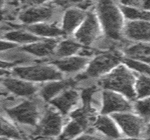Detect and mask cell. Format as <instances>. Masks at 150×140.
<instances>
[{"label": "cell", "mask_w": 150, "mask_h": 140, "mask_svg": "<svg viewBox=\"0 0 150 140\" xmlns=\"http://www.w3.org/2000/svg\"><path fill=\"white\" fill-rule=\"evenodd\" d=\"M94 9L109 39L123 42L124 16L117 0H98Z\"/></svg>", "instance_id": "obj_1"}, {"label": "cell", "mask_w": 150, "mask_h": 140, "mask_svg": "<svg viewBox=\"0 0 150 140\" xmlns=\"http://www.w3.org/2000/svg\"><path fill=\"white\" fill-rule=\"evenodd\" d=\"M135 77L124 66L118 67L112 73L103 77L98 84L105 89L115 90L123 93L130 100H135L136 97L133 85Z\"/></svg>", "instance_id": "obj_2"}, {"label": "cell", "mask_w": 150, "mask_h": 140, "mask_svg": "<svg viewBox=\"0 0 150 140\" xmlns=\"http://www.w3.org/2000/svg\"><path fill=\"white\" fill-rule=\"evenodd\" d=\"M61 10L51 1L39 6L22 8L18 18L25 25L42 23H53L60 16Z\"/></svg>", "instance_id": "obj_3"}, {"label": "cell", "mask_w": 150, "mask_h": 140, "mask_svg": "<svg viewBox=\"0 0 150 140\" xmlns=\"http://www.w3.org/2000/svg\"><path fill=\"white\" fill-rule=\"evenodd\" d=\"M122 59L121 54L118 51L106 52L98 55L91 62L86 71L83 74H79L76 78V80L100 77L117 66Z\"/></svg>", "instance_id": "obj_4"}, {"label": "cell", "mask_w": 150, "mask_h": 140, "mask_svg": "<svg viewBox=\"0 0 150 140\" xmlns=\"http://www.w3.org/2000/svg\"><path fill=\"white\" fill-rule=\"evenodd\" d=\"M13 72L17 77L30 81L60 80L62 78L61 72L58 68L42 64L16 67L13 70Z\"/></svg>", "instance_id": "obj_5"}, {"label": "cell", "mask_w": 150, "mask_h": 140, "mask_svg": "<svg viewBox=\"0 0 150 140\" xmlns=\"http://www.w3.org/2000/svg\"><path fill=\"white\" fill-rule=\"evenodd\" d=\"M100 33V23L95 9L87 11L86 16L75 32V39L79 44L88 46L93 44Z\"/></svg>", "instance_id": "obj_6"}, {"label": "cell", "mask_w": 150, "mask_h": 140, "mask_svg": "<svg viewBox=\"0 0 150 140\" xmlns=\"http://www.w3.org/2000/svg\"><path fill=\"white\" fill-rule=\"evenodd\" d=\"M12 119L23 125H36L39 111L36 100H27L18 105L6 109Z\"/></svg>", "instance_id": "obj_7"}, {"label": "cell", "mask_w": 150, "mask_h": 140, "mask_svg": "<svg viewBox=\"0 0 150 140\" xmlns=\"http://www.w3.org/2000/svg\"><path fill=\"white\" fill-rule=\"evenodd\" d=\"M62 126V117L53 109H48L37 125L33 135L39 137H53L59 135Z\"/></svg>", "instance_id": "obj_8"}, {"label": "cell", "mask_w": 150, "mask_h": 140, "mask_svg": "<svg viewBox=\"0 0 150 140\" xmlns=\"http://www.w3.org/2000/svg\"><path fill=\"white\" fill-rule=\"evenodd\" d=\"M87 11L79 7H71L64 11L62 16V30L65 34H72L81 25Z\"/></svg>", "instance_id": "obj_9"}, {"label": "cell", "mask_w": 150, "mask_h": 140, "mask_svg": "<svg viewBox=\"0 0 150 140\" xmlns=\"http://www.w3.org/2000/svg\"><path fill=\"white\" fill-rule=\"evenodd\" d=\"M112 117L126 135L131 137H139L143 127V122L140 118L130 113H115Z\"/></svg>", "instance_id": "obj_10"}, {"label": "cell", "mask_w": 150, "mask_h": 140, "mask_svg": "<svg viewBox=\"0 0 150 140\" xmlns=\"http://www.w3.org/2000/svg\"><path fill=\"white\" fill-rule=\"evenodd\" d=\"M123 34L129 39L150 42V23L144 20H129L124 25Z\"/></svg>", "instance_id": "obj_11"}, {"label": "cell", "mask_w": 150, "mask_h": 140, "mask_svg": "<svg viewBox=\"0 0 150 140\" xmlns=\"http://www.w3.org/2000/svg\"><path fill=\"white\" fill-rule=\"evenodd\" d=\"M132 109L131 104L121 95L114 92L105 90L103 93V107L102 113L107 114L112 112H126Z\"/></svg>", "instance_id": "obj_12"}, {"label": "cell", "mask_w": 150, "mask_h": 140, "mask_svg": "<svg viewBox=\"0 0 150 140\" xmlns=\"http://www.w3.org/2000/svg\"><path fill=\"white\" fill-rule=\"evenodd\" d=\"M58 42L56 39L40 40L35 43L27 44L21 48V50L25 53L33 55L39 58L50 57L55 54Z\"/></svg>", "instance_id": "obj_13"}, {"label": "cell", "mask_w": 150, "mask_h": 140, "mask_svg": "<svg viewBox=\"0 0 150 140\" xmlns=\"http://www.w3.org/2000/svg\"><path fill=\"white\" fill-rule=\"evenodd\" d=\"M1 84L8 91L18 96L30 97L33 96L37 90V87L31 83L13 78L2 79Z\"/></svg>", "instance_id": "obj_14"}, {"label": "cell", "mask_w": 150, "mask_h": 140, "mask_svg": "<svg viewBox=\"0 0 150 140\" xmlns=\"http://www.w3.org/2000/svg\"><path fill=\"white\" fill-rule=\"evenodd\" d=\"M79 95L77 91L73 89H67L61 95L51 100V104L56 107L62 114H67L71 109L77 104Z\"/></svg>", "instance_id": "obj_15"}, {"label": "cell", "mask_w": 150, "mask_h": 140, "mask_svg": "<svg viewBox=\"0 0 150 140\" xmlns=\"http://www.w3.org/2000/svg\"><path fill=\"white\" fill-rule=\"evenodd\" d=\"M88 61V59L86 57H67L62 59L53 60L51 62V64L57 67L61 72L72 74L79 72L84 68Z\"/></svg>", "instance_id": "obj_16"}, {"label": "cell", "mask_w": 150, "mask_h": 140, "mask_svg": "<svg viewBox=\"0 0 150 140\" xmlns=\"http://www.w3.org/2000/svg\"><path fill=\"white\" fill-rule=\"evenodd\" d=\"M76 79H68L66 80L54 81L46 84L41 88L40 95L44 100L51 101L60 92L74 86L76 83Z\"/></svg>", "instance_id": "obj_17"}, {"label": "cell", "mask_w": 150, "mask_h": 140, "mask_svg": "<svg viewBox=\"0 0 150 140\" xmlns=\"http://www.w3.org/2000/svg\"><path fill=\"white\" fill-rule=\"evenodd\" d=\"M25 30L37 37H58L64 35L62 29L54 23H42L26 25Z\"/></svg>", "instance_id": "obj_18"}, {"label": "cell", "mask_w": 150, "mask_h": 140, "mask_svg": "<svg viewBox=\"0 0 150 140\" xmlns=\"http://www.w3.org/2000/svg\"><path fill=\"white\" fill-rule=\"evenodd\" d=\"M95 127L98 130L110 138L117 139L120 137V133L111 118L107 116H99L95 121Z\"/></svg>", "instance_id": "obj_19"}, {"label": "cell", "mask_w": 150, "mask_h": 140, "mask_svg": "<svg viewBox=\"0 0 150 140\" xmlns=\"http://www.w3.org/2000/svg\"><path fill=\"white\" fill-rule=\"evenodd\" d=\"M4 38L9 42L18 44H32L42 40L39 37L33 34L28 30H12L5 33Z\"/></svg>", "instance_id": "obj_20"}, {"label": "cell", "mask_w": 150, "mask_h": 140, "mask_svg": "<svg viewBox=\"0 0 150 140\" xmlns=\"http://www.w3.org/2000/svg\"><path fill=\"white\" fill-rule=\"evenodd\" d=\"M81 48V44L76 42V40H64L58 44L56 51H55V54L59 58H67L79 52Z\"/></svg>", "instance_id": "obj_21"}, {"label": "cell", "mask_w": 150, "mask_h": 140, "mask_svg": "<svg viewBox=\"0 0 150 140\" xmlns=\"http://www.w3.org/2000/svg\"><path fill=\"white\" fill-rule=\"evenodd\" d=\"M119 6L124 18L128 19V20L150 21V11H147L136 7L124 6L121 5H119Z\"/></svg>", "instance_id": "obj_22"}, {"label": "cell", "mask_w": 150, "mask_h": 140, "mask_svg": "<svg viewBox=\"0 0 150 140\" xmlns=\"http://www.w3.org/2000/svg\"><path fill=\"white\" fill-rule=\"evenodd\" d=\"M50 1L61 11H65L71 7H79L88 11L91 9L90 7L93 4H96V3L87 0H50Z\"/></svg>", "instance_id": "obj_23"}, {"label": "cell", "mask_w": 150, "mask_h": 140, "mask_svg": "<svg viewBox=\"0 0 150 140\" xmlns=\"http://www.w3.org/2000/svg\"><path fill=\"white\" fill-rule=\"evenodd\" d=\"M0 138L21 139V133L13 124L0 114Z\"/></svg>", "instance_id": "obj_24"}, {"label": "cell", "mask_w": 150, "mask_h": 140, "mask_svg": "<svg viewBox=\"0 0 150 140\" xmlns=\"http://www.w3.org/2000/svg\"><path fill=\"white\" fill-rule=\"evenodd\" d=\"M126 55L135 60H140L144 57L150 56V44H138L125 49Z\"/></svg>", "instance_id": "obj_25"}, {"label": "cell", "mask_w": 150, "mask_h": 140, "mask_svg": "<svg viewBox=\"0 0 150 140\" xmlns=\"http://www.w3.org/2000/svg\"><path fill=\"white\" fill-rule=\"evenodd\" d=\"M85 130H86V128L81 123H79L76 120L72 119V121L67 124V126L65 127L60 138L72 139L82 133V132Z\"/></svg>", "instance_id": "obj_26"}, {"label": "cell", "mask_w": 150, "mask_h": 140, "mask_svg": "<svg viewBox=\"0 0 150 140\" xmlns=\"http://www.w3.org/2000/svg\"><path fill=\"white\" fill-rule=\"evenodd\" d=\"M13 49H10L7 51L6 53L1 54V56H3V58L5 60L11 61L10 63L16 64V63H25L27 62L29 63L31 61L30 57L25 54V51L21 50L19 51H13Z\"/></svg>", "instance_id": "obj_27"}, {"label": "cell", "mask_w": 150, "mask_h": 140, "mask_svg": "<svg viewBox=\"0 0 150 140\" xmlns=\"http://www.w3.org/2000/svg\"><path fill=\"white\" fill-rule=\"evenodd\" d=\"M137 90L139 97L150 95V79L140 76L137 83Z\"/></svg>", "instance_id": "obj_28"}, {"label": "cell", "mask_w": 150, "mask_h": 140, "mask_svg": "<svg viewBox=\"0 0 150 140\" xmlns=\"http://www.w3.org/2000/svg\"><path fill=\"white\" fill-rule=\"evenodd\" d=\"M122 61L128 65V67L133 70L137 71V72H142L150 76V67L145 64L137 62L131 58H123Z\"/></svg>", "instance_id": "obj_29"}, {"label": "cell", "mask_w": 150, "mask_h": 140, "mask_svg": "<svg viewBox=\"0 0 150 140\" xmlns=\"http://www.w3.org/2000/svg\"><path fill=\"white\" fill-rule=\"evenodd\" d=\"M97 90L98 88L96 86H89L88 88L83 90L81 93V98L83 104V107L92 108L91 102L93 101V95L97 92Z\"/></svg>", "instance_id": "obj_30"}, {"label": "cell", "mask_w": 150, "mask_h": 140, "mask_svg": "<svg viewBox=\"0 0 150 140\" xmlns=\"http://www.w3.org/2000/svg\"><path fill=\"white\" fill-rule=\"evenodd\" d=\"M135 110L141 116L148 119L150 118V98L139 101L135 105Z\"/></svg>", "instance_id": "obj_31"}, {"label": "cell", "mask_w": 150, "mask_h": 140, "mask_svg": "<svg viewBox=\"0 0 150 140\" xmlns=\"http://www.w3.org/2000/svg\"><path fill=\"white\" fill-rule=\"evenodd\" d=\"M50 0H18V5L22 8L34 6H39L49 2Z\"/></svg>", "instance_id": "obj_32"}, {"label": "cell", "mask_w": 150, "mask_h": 140, "mask_svg": "<svg viewBox=\"0 0 150 140\" xmlns=\"http://www.w3.org/2000/svg\"><path fill=\"white\" fill-rule=\"evenodd\" d=\"M117 3L121 6L129 7H140V0H117Z\"/></svg>", "instance_id": "obj_33"}, {"label": "cell", "mask_w": 150, "mask_h": 140, "mask_svg": "<svg viewBox=\"0 0 150 140\" xmlns=\"http://www.w3.org/2000/svg\"><path fill=\"white\" fill-rule=\"evenodd\" d=\"M16 46V44L13 43V42H9V41L0 40V52L8 51L10 49H14Z\"/></svg>", "instance_id": "obj_34"}, {"label": "cell", "mask_w": 150, "mask_h": 140, "mask_svg": "<svg viewBox=\"0 0 150 140\" xmlns=\"http://www.w3.org/2000/svg\"><path fill=\"white\" fill-rule=\"evenodd\" d=\"M139 8L147 11H150V0H140Z\"/></svg>", "instance_id": "obj_35"}, {"label": "cell", "mask_w": 150, "mask_h": 140, "mask_svg": "<svg viewBox=\"0 0 150 140\" xmlns=\"http://www.w3.org/2000/svg\"><path fill=\"white\" fill-rule=\"evenodd\" d=\"M14 64L11 63L9 62L3 61V60H0V69H6L8 67H11L13 66Z\"/></svg>", "instance_id": "obj_36"}, {"label": "cell", "mask_w": 150, "mask_h": 140, "mask_svg": "<svg viewBox=\"0 0 150 140\" xmlns=\"http://www.w3.org/2000/svg\"><path fill=\"white\" fill-rule=\"evenodd\" d=\"M8 74V72L4 69H0V77Z\"/></svg>", "instance_id": "obj_37"}, {"label": "cell", "mask_w": 150, "mask_h": 140, "mask_svg": "<svg viewBox=\"0 0 150 140\" xmlns=\"http://www.w3.org/2000/svg\"><path fill=\"white\" fill-rule=\"evenodd\" d=\"M8 1L13 5H18V0H8Z\"/></svg>", "instance_id": "obj_38"}, {"label": "cell", "mask_w": 150, "mask_h": 140, "mask_svg": "<svg viewBox=\"0 0 150 140\" xmlns=\"http://www.w3.org/2000/svg\"><path fill=\"white\" fill-rule=\"evenodd\" d=\"M5 5V0H0V10L4 8Z\"/></svg>", "instance_id": "obj_39"}, {"label": "cell", "mask_w": 150, "mask_h": 140, "mask_svg": "<svg viewBox=\"0 0 150 140\" xmlns=\"http://www.w3.org/2000/svg\"><path fill=\"white\" fill-rule=\"evenodd\" d=\"M4 18V12L1 9L0 10V21L2 20Z\"/></svg>", "instance_id": "obj_40"}, {"label": "cell", "mask_w": 150, "mask_h": 140, "mask_svg": "<svg viewBox=\"0 0 150 140\" xmlns=\"http://www.w3.org/2000/svg\"><path fill=\"white\" fill-rule=\"evenodd\" d=\"M87 1H92V2H93V3H96L98 0H87Z\"/></svg>", "instance_id": "obj_41"}, {"label": "cell", "mask_w": 150, "mask_h": 140, "mask_svg": "<svg viewBox=\"0 0 150 140\" xmlns=\"http://www.w3.org/2000/svg\"><path fill=\"white\" fill-rule=\"evenodd\" d=\"M147 134H150V125H149V127H148V129H147Z\"/></svg>", "instance_id": "obj_42"}, {"label": "cell", "mask_w": 150, "mask_h": 140, "mask_svg": "<svg viewBox=\"0 0 150 140\" xmlns=\"http://www.w3.org/2000/svg\"><path fill=\"white\" fill-rule=\"evenodd\" d=\"M4 95H5V93H2V92H0V97L4 96Z\"/></svg>", "instance_id": "obj_43"}, {"label": "cell", "mask_w": 150, "mask_h": 140, "mask_svg": "<svg viewBox=\"0 0 150 140\" xmlns=\"http://www.w3.org/2000/svg\"><path fill=\"white\" fill-rule=\"evenodd\" d=\"M1 81H2V79H1V78H0V84H1Z\"/></svg>", "instance_id": "obj_44"}]
</instances>
